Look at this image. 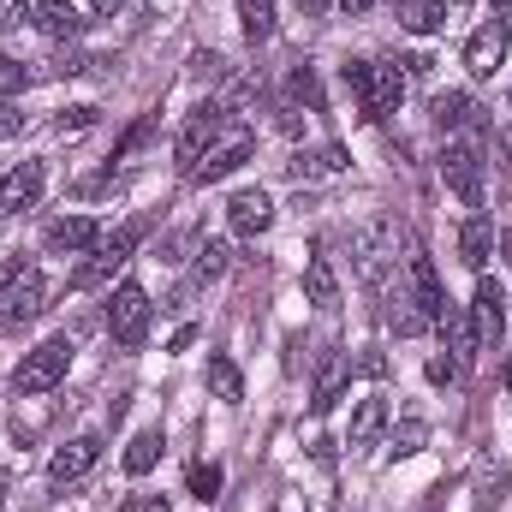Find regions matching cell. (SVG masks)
<instances>
[{
    "mask_svg": "<svg viewBox=\"0 0 512 512\" xmlns=\"http://www.w3.org/2000/svg\"><path fill=\"white\" fill-rule=\"evenodd\" d=\"M209 393H215L221 405H239V399H245V376H239V364H233L227 352H209Z\"/></svg>",
    "mask_w": 512,
    "mask_h": 512,
    "instance_id": "cell-23",
    "label": "cell"
},
{
    "mask_svg": "<svg viewBox=\"0 0 512 512\" xmlns=\"http://www.w3.org/2000/svg\"><path fill=\"white\" fill-rule=\"evenodd\" d=\"M227 227H233L239 239H262V233L274 227V197L256 191V185L233 191V197H227Z\"/></svg>",
    "mask_w": 512,
    "mask_h": 512,
    "instance_id": "cell-12",
    "label": "cell"
},
{
    "mask_svg": "<svg viewBox=\"0 0 512 512\" xmlns=\"http://www.w3.org/2000/svg\"><path fill=\"white\" fill-rule=\"evenodd\" d=\"M143 239H149V215H131L126 227H114V233L102 239V256H114V262L126 268V262H131V251H137Z\"/></svg>",
    "mask_w": 512,
    "mask_h": 512,
    "instance_id": "cell-27",
    "label": "cell"
},
{
    "mask_svg": "<svg viewBox=\"0 0 512 512\" xmlns=\"http://www.w3.org/2000/svg\"><path fill=\"white\" fill-rule=\"evenodd\" d=\"M30 78H36L30 66H18V60H6V54H0V102H12V96L30 84Z\"/></svg>",
    "mask_w": 512,
    "mask_h": 512,
    "instance_id": "cell-35",
    "label": "cell"
},
{
    "mask_svg": "<svg viewBox=\"0 0 512 512\" xmlns=\"http://www.w3.org/2000/svg\"><path fill=\"white\" fill-rule=\"evenodd\" d=\"M435 328L453 340V364H459V370H465V364H477V352H483V346H477V322H471V310H465V304H447V316H441Z\"/></svg>",
    "mask_w": 512,
    "mask_h": 512,
    "instance_id": "cell-19",
    "label": "cell"
},
{
    "mask_svg": "<svg viewBox=\"0 0 512 512\" xmlns=\"http://www.w3.org/2000/svg\"><path fill=\"white\" fill-rule=\"evenodd\" d=\"M340 72H346V90L358 96V114H364L370 126H382L387 114L405 102V72H399V60H346Z\"/></svg>",
    "mask_w": 512,
    "mask_h": 512,
    "instance_id": "cell-1",
    "label": "cell"
},
{
    "mask_svg": "<svg viewBox=\"0 0 512 512\" xmlns=\"http://www.w3.org/2000/svg\"><path fill=\"white\" fill-rule=\"evenodd\" d=\"M227 268H233L227 239H203V245H197V280H203V286H209V280H221Z\"/></svg>",
    "mask_w": 512,
    "mask_h": 512,
    "instance_id": "cell-31",
    "label": "cell"
},
{
    "mask_svg": "<svg viewBox=\"0 0 512 512\" xmlns=\"http://www.w3.org/2000/svg\"><path fill=\"white\" fill-rule=\"evenodd\" d=\"M239 30H245V42H268L274 36V0H239Z\"/></svg>",
    "mask_w": 512,
    "mask_h": 512,
    "instance_id": "cell-30",
    "label": "cell"
},
{
    "mask_svg": "<svg viewBox=\"0 0 512 512\" xmlns=\"http://www.w3.org/2000/svg\"><path fill=\"white\" fill-rule=\"evenodd\" d=\"M185 483H191L197 501H215V495H221V465H203V459H197V465L185 471Z\"/></svg>",
    "mask_w": 512,
    "mask_h": 512,
    "instance_id": "cell-33",
    "label": "cell"
},
{
    "mask_svg": "<svg viewBox=\"0 0 512 512\" xmlns=\"http://www.w3.org/2000/svg\"><path fill=\"white\" fill-rule=\"evenodd\" d=\"M161 447H167V441H161V429H137V435H131V447H126V471H131V477H149V471H155V459H161Z\"/></svg>",
    "mask_w": 512,
    "mask_h": 512,
    "instance_id": "cell-28",
    "label": "cell"
},
{
    "mask_svg": "<svg viewBox=\"0 0 512 512\" xmlns=\"http://www.w3.org/2000/svg\"><path fill=\"white\" fill-rule=\"evenodd\" d=\"M346 382H352V364L328 346L322 358H316V387H310V411L322 417V411H334L340 405V393H346Z\"/></svg>",
    "mask_w": 512,
    "mask_h": 512,
    "instance_id": "cell-15",
    "label": "cell"
},
{
    "mask_svg": "<svg viewBox=\"0 0 512 512\" xmlns=\"http://www.w3.org/2000/svg\"><path fill=\"white\" fill-rule=\"evenodd\" d=\"M501 262H507V268H512V221H507V227H501Z\"/></svg>",
    "mask_w": 512,
    "mask_h": 512,
    "instance_id": "cell-44",
    "label": "cell"
},
{
    "mask_svg": "<svg viewBox=\"0 0 512 512\" xmlns=\"http://www.w3.org/2000/svg\"><path fill=\"white\" fill-rule=\"evenodd\" d=\"M286 90H292V108H304V114H322V108H328V96H322V78H316V66H310V60H298V66H292Z\"/></svg>",
    "mask_w": 512,
    "mask_h": 512,
    "instance_id": "cell-22",
    "label": "cell"
},
{
    "mask_svg": "<svg viewBox=\"0 0 512 512\" xmlns=\"http://www.w3.org/2000/svg\"><path fill=\"white\" fill-rule=\"evenodd\" d=\"M30 12H36V0H0V30H18V24H30Z\"/></svg>",
    "mask_w": 512,
    "mask_h": 512,
    "instance_id": "cell-37",
    "label": "cell"
},
{
    "mask_svg": "<svg viewBox=\"0 0 512 512\" xmlns=\"http://www.w3.org/2000/svg\"><path fill=\"white\" fill-rule=\"evenodd\" d=\"M48 310V280H42V268H12L6 280H0V328H12V322H30V316H42Z\"/></svg>",
    "mask_w": 512,
    "mask_h": 512,
    "instance_id": "cell-6",
    "label": "cell"
},
{
    "mask_svg": "<svg viewBox=\"0 0 512 512\" xmlns=\"http://www.w3.org/2000/svg\"><path fill=\"white\" fill-rule=\"evenodd\" d=\"M108 334H114V346H126V352H137V346L149 340V292H143L137 280H120V286L108 292Z\"/></svg>",
    "mask_w": 512,
    "mask_h": 512,
    "instance_id": "cell-2",
    "label": "cell"
},
{
    "mask_svg": "<svg viewBox=\"0 0 512 512\" xmlns=\"http://www.w3.org/2000/svg\"><path fill=\"white\" fill-rule=\"evenodd\" d=\"M66 370H72V346H66V340H42V346H30V352L18 358L12 387H18V393H54V387L66 382Z\"/></svg>",
    "mask_w": 512,
    "mask_h": 512,
    "instance_id": "cell-4",
    "label": "cell"
},
{
    "mask_svg": "<svg viewBox=\"0 0 512 512\" xmlns=\"http://www.w3.org/2000/svg\"><path fill=\"white\" fill-rule=\"evenodd\" d=\"M155 126H161V114H143V120H137V126H131L120 143H114V161H131V155H137V149L155 137Z\"/></svg>",
    "mask_w": 512,
    "mask_h": 512,
    "instance_id": "cell-32",
    "label": "cell"
},
{
    "mask_svg": "<svg viewBox=\"0 0 512 512\" xmlns=\"http://www.w3.org/2000/svg\"><path fill=\"white\" fill-rule=\"evenodd\" d=\"M0 512H6V483H0Z\"/></svg>",
    "mask_w": 512,
    "mask_h": 512,
    "instance_id": "cell-48",
    "label": "cell"
},
{
    "mask_svg": "<svg viewBox=\"0 0 512 512\" xmlns=\"http://www.w3.org/2000/svg\"><path fill=\"white\" fill-rule=\"evenodd\" d=\"M251 155H256V131L233 120V126L215 137V149H209V155L197 161V173H191V179H197V185H215V179H227L233 167H245Z\"/></svg>",
    "mask_w": 512,
    "mask_h": 512,
    "instance_id": "cell-7",
    "label": "cell"
},
{
    "mask_svg": "<svg viewBox=\"0 0 512 512\" xmlns=\"http://www.w3.org/2000/svg\"><path fill=\"white\" fill-rule=\"evenodd\" d=\"M298 6H304V18H322V12H328L334 0H298Z\"/></svg>",
    "mask_w": 512,
    "mask_h": 512,
    "instance_id": "cell-42",
    "label": "cell"
},
{
    "mask_svg": "<svg viewBox=\"0 0 512 512\" xmlns=\"http://www.w3.org/2000/svg\"><path fill=\"white\" fill-rule=\"evenodd\" d=\"M471 322H477V346L483 352H501V334H507V286L501 280H477V298H471Z\"/></svg>",
    "mask_w": 512,
    "mask_h": 512,
    "instance_id": "cell-8",
    "label": "cell"
},
{
    "mask_svg": "<svg viewBox=\"0 0 512 512\" xmlns=\"http://www.w3.org/2000/svg\"><path fill=\"white\" fill-rule=\"evenodd\" d=\"M233 126V114L221 108V102H203V108H191V120L179 126V137H173V155H179V167H185V179L197 173V161L215 149V137Z\"/></svg>",
    "mask_w": 512,
    "mask_h": 512,
    "instance_id": "cell-3",
    "label": "cell"
},
{
    "mask_svg": "<svg viewBox=\"0 0 512 512\" xmlns=\"http://www.w3.org/2000/svg\"><path fill=\"white\" fill-rule=\"evenodd\" d=\"M90 126H96V108H66V114L54 120V137H84Z\"/></svg>",
    "mask_w": 512,
    "mask_h": 512,
    "instance_id": "cell-36",
    "label": "cell"
},
{
    "mask_svg": "<svg viewBox=\"0 0 512 512\" xmlns=\"http://www.w3.org/2000/svg\"><path fill=\"white\" fill-rule=\"evenodd\" d=\"M304 292L316 310H340V280H334V262L328 256H310L304 262Z\"/></svg>",
    "mask_w": 512,
    "mask_h": 512,
    "instance_id": "cell-20",
    "label": "cell"
},
{
    "mask_svg": "<svg viewBox=\"0 0 512 512\" xmlns=\"http://www.w3.org/2000/svg\"><path fill=\"white\" fill-rule=\"evenodd\" d=\"M126 512H173V507H167V495H131Z\"/></svg>",
    "mask_w": 512,
    "mask_h": 512,
    "instance_id": "cell-41",
    "label": "cell"
},
{
    "mask_svg": "<svg viewBox=\"0 0 512 512\" xmlns=\"http://www.w3.org/2000/svg\"><path fill=\"white\" fill-rule=\"evenodd\" d=\"M286 167H292L298 179H322V173H340V167H346V149H340V143H322L316 155H292Z\"/></svg>",
    "mask_w": 512,
    "mask_h": 512,
    "instance_id": "cell-29",
    "label": "cell"
},
{
    "mask_svg": "<svg viewBox=\"0 0 512 512\" xmlns=\"http://www.w3.org/2000/svg\"><path fill=\"white\" fill-rule=\"evenodd\" d=\"M382 304H387V310H382L387 328H393L399 340H417V334L429 328V316H423V304H417V292H411V280H405V274H399V280L387 274V280H382Z\"/></svg>",
    "mask_w": 512,
    "mask_h": 512,
    "instance_id": "cell-10",
    "label": "cell"
},
{
    "mask_svg": "<svg viewBox=\"0 0 512 512\" xmlns=\"http://www.w3.org/2000/svg\"><path fill=\"white\" fill-rule=\"evenodd\" d=\"M507 393H512V358H507Z\"/></svg>",
    "mask_w": 512,
    "mask_h": 512,
    "instance_id": "cell-47",
    "label": "cell"
},
{
    "mask_svg": "<svg viewBox=\"0 0 512 512\" xmlns=\"http://www.w3.org/2000/svg\"><path fill=\"white\" fill-rule=\"evenodd\" d=\"M405 280H411V292H417V304H423V316H429V328H435V322L447 316V304H453L447 286H441V274H435V262H429V256H411V262H405Z\"/></svg>",
    "mask_w": 512,
    "mask_h": 512,
    "instance_id": "cell-16",
    "label": "cell"
},
{
    "mask_svg": "<svg viewBox=\"0 0 512 512\" xmlns=\"http://www.w3.org/2000/svg\"><path fill=\"white\" fill-rule=\"evenodd\" d=\"M501 495H507V471L483 477V495H477V507H483V512H495V507H501Z\"/></svg>",
    "mask_w": 512,
    "mask_h": 512,
    "instance_id": "cell-39",
    "label": "cell"
},
{
    "mask_svg": "<svg viewBox=\"0 0 512 512\" xmlns=\"http://www.w3.org/2000/svg\"><path fill=\"white\" fill-rule=\"evenodd\" d=\"M24 131V114H18V102H0V143L6 137H18Z\"/></svg>",
    "mask_w": 512,
    "mask_h": 512,
    "instance_id": "cell-40",
    "label": "cell"
},
{
    "mask_svg": "<svg viewBox=\"0 0 512 512\" xmlns=\"http://www.w3.org/2000/svg\"><path fill=\"white\" fill-rule=\"evenodd\" d=\"M90 6H96L102 18H114V12H126V0H90Z\"/></svg>",
    "mask_w": 512,
    "mask_h": 512,
    "instance_id": "cell-43",
    "label": "cell"
},
{
    "mask_svg": "<svg viewBox=\"0 0 512 512\" xmlns=\"http://www.w3.org/2000/svg\"><path fill=\"white\" fill-rule=\"evenodd\" d=\"M96 459H102V435H72L66 447H54L48 483H78L84 471H96Z\"/></svg>",
    "mask_w": 512,
    "mask_h": 512,
    "instance_id": "cell-14",
    "label": "cell"
},
{
    "mask_svg": "<svg viewBox=\"0 0 512 512\" xmlns=\"http://www.w3.org/2000/svg\"><path fill=\"white\" fill-rule=\"evenodd\" d=\"M191 72L209 78V84H221V78H227V60H221V54H191Z\"/></svg>",
    "mask_w": 512,
    "mask_h": 512,
    "instance_id": "cell-38",
    "label": "cell"
},
{
    "mask_svg": "<svg viewBox=\"0 0 512 512\" xmlns=\"http://www.w3.org/2000/svg\"><path fill=\"white\" fill-rule=\"evenodd\" d=\"M393 262H399V227H393V221H370V227H358V274L382 286Z\"/></svg>",
    "mask_w": 512,
    "mask_h": 512,
    "instance_id": "cell-9",
    "label": "cell"
},
{
    "mask_svg": "<svg viewBox=\"0 0 512 512\" xmlns=\"http://www.w3.org/2000/svg\"><path fill=\"white\" fill-rule=\"evenodd\" d=\"M399 24H405L411 36H435V30L447 24V6H441V0H399Z\"/></svg>",
    "mask_w": 512,
    "mask_h": 512,
    "instance_id": "cell-24",
    "label": "cell"
},
{
    "mask_svg": "<svg viewBox=\"0 0 512 512\" xmlns=\"http://www.w3.org/2000/svg\"><path fill=\"white\" fill-rule=\"evenodd\" d=\"M42 185H48V167L42 161H18L6 179H0V215H24L42 203Z\"/></svg>",
    "mask_w": 512,
    "mask_h": 512,
    "instance_id": "cell-13",
    "label": "cell"
},
{
    "mask_svg": "<svg viewBox=\"0 0 512 512\" xmlns=\"http://www.w3.org/2000/svg\"><path fill=\"white\" fill-rule=\"evenodd\" d=\"M495 18H501V24H512V0H495Z\"/></svg>",
    "mask_w": 512,
    "mask_h": 512,
    "instance_id": "cell-45",
    "label": "cell"
},
{
    "mask_svg": "<svg viewBox=\"0 0 512 512\" xmlns=\"http://www.w3.org/2000/svg\"><path fill=\"white\" fill-rule=\"evenodd\" d=\"M435 126H441V131L477 126V102H471L465 90H447V96H435Z\"/></svg>",
    "mask_w": 512,
    "mask_h": 512,
    "instance_id": "cell-25",
    "label": "cell"
},
{
    "mask_svg": "<svg viewBox=\"0 0 512 512\" xmlns=\"http://www.w3.org/2000/svg\"><path fill=\"white\" fill-rule=\"evenodd\" d=\"M459 256H465V268H483V262L495 256V221H489V215H471V221L459 227Z\"/></svg>",
    "mask_w": 512,
    "mask_h": 512,
    "instance_id": "cell-21",
    "label": "cell"
},
{
    "mask_svg": "<svg viewBox=\"0 0 512 512\" xmlns=\"http://www.w3.org/2000/svg\"><path fill=\"white\" fill-rule=\"evenodd\" d=\"M54 256H72V251H90V245H102V227L90 221V215H60L54 227H48V239H42Z\"/></svg>",
    "mask_w": 512,
    "mask_h": 512,
    "instance_id": "cell-18",
    "label": "cell"
},
{
    "mask_svg": "<svg viewBox=\"0 0 512 512\" xmlns=\"http://www.w3.org/2000/svg\"><path fill=\"white\" fill-rule=\"evenodd\" d=\"M30 24H36V30H42L48 42H78L90 18H84V12H78L72 0H36V12H30Z\"/></svg>",
    "mask_w": 512,
    "mask_h": 512,
    "instance_id": "cell-17",
    "label": "cell"
},
{
    "mask_svg": "<svg viewBox=\"0 0 512 512\" xmlns=\"http://www.w3.org/2000/svg\"><path fill=\"white\" fill-rule=\"evenodd\" d=\"M382 429H387V399H358V411H352V447H376Z\"/></svg>",
    "mask_w": 512,
    "mask_h": 512,
    "instance_id": "cell-26",
    "label": "cell"
},
{
    "mask_svg": "<svg viewBox=\"0 0 512 512\" xmlns=\"http://www.w3.org/2000/svg\"><path fill=\"white\" fill-rule=\"evenodd\" d=\"M441 179H447V191H453L465 209H477V203H483V149H477L471 137H453V143L441 149Z\"/></svg>",
    "mask_w": 512,
    "mask_h": 512,
    "instance_id": "cell-5",
    "label": "cell"
},
{
    "mask_svg": "<svg viewBox=\"0 0 512 512\" xmlns=\"http://www.w3.org/2000/svg\"><path fill=\"white\" fill-rule=\"evenodd\" d=\"M340 6H346V12H370L376 0H340Z\"/></svg>",
    "mask_w": 512,
    "mask_h": 512,
    "instance_id": "cell-46",
    "label": "cell"
},
{
    "mask_svg": "<svg viewBox=\"0 0 512 512\" xmlns=\"http://www.w3.org/2000/svg\"><path fill=\"white\" fill-rule=\"evenodd\" d=\"M495 66H507V24L501 18H483L465 42V72L471 78H495Z\"/></svg>",
    "mask_w": 512,
    "mask_h": 512,
    "instance_id": "cell-11",
    "label": "cell"
},
{
    "mask_svg": "<svg viewBox=\"0 0 512 512\" xmlns=\"http://www.w3.org/2000/svg\"><path fill=\"white\" fill-rule=\"evenodd\" d=\"M423 441H429V429H423L417 417H411V423H399V429H393V459H411Z\"/></svg>",
    "mask_w": 512,
    "mask_h": 512,
    "instance_id": "cell-34",
    "label": "cell"
}]
</instances>
